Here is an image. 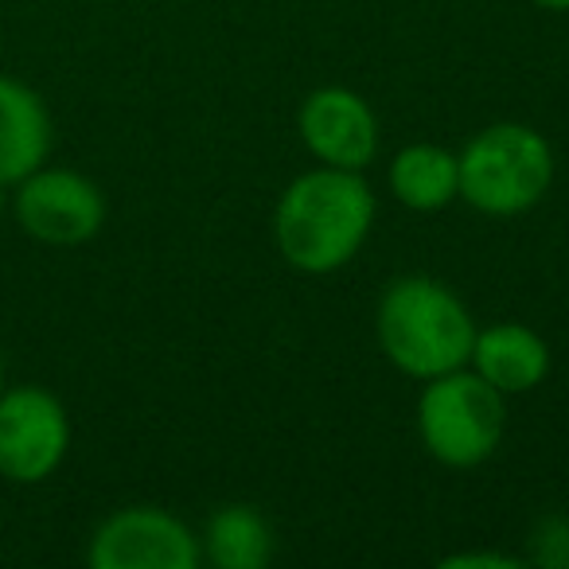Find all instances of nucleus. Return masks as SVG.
Returning a JSON list of instances; mask_svg holds the SVG:
<instances>
[{"mask_svg":"<svg viewBox=\"0 0 569 569\" xmlns=\"http://www.w3.org/2000/svg\"><path fill=\"white\" fill-rule=\"evenodd\" d=\"M375 227V196L363 172L351 168H312L281 191L273 211L277 253L301 273L343 269Z\"/></svg>","mask_w":569,"mask_h":569,"instance_id":"1","label":"nucleus"},{"mask_svg":"<svg viewBox=\"0 0 569 569\" xmlns=\"http://www.w3.org/2000/svg\"><path fill=\"white\" fill-rule=\"evenodd\" d=\"M375 336L390 363L418 382L468 367L476 320L468 305L437 277H398L375 312Z\"/></svg>","mask_w":569,"mask_h":569,"instance_id":"2","label":"nucleus"},{"mask_svg":"<svg viewBox=\"0 0 569 569\" xmlns=\"http://www.w3.org/2000/svg\"><path fill=\"white\" fill-rule=\"evenodd\" d=\"M460 199L483 214H522L546 199L553 183V152L538 129L519 121L488 126L457 152Z\"/></svg>","mask_w":569,"mask_h":569,"instance_id":"3","label":"nucleus"},{"mask_svg":"<svg viewBox=\"0 0 569 569\" xmlns=\"http://www.w3.org/2000/svg\"><path fill=\"white\" fill-rule=\"evenodd\" d=\"M418 433L426 452L445 468H476L507 433V398L472 367L437 375L421 387Z\"/></svg>","mask_w":569,"mask_h":569,"instance_id":"4","label":"nucleus"},{"mask_svg":"<svg viewBox=\"0 0 569 569\" xmlns=\"http://www.w3.org/2000/svg\"><path fill=\"white\" fill-rule=\"evenodd\" d=\"M71 449V418L43 387H4L0 395V476L43 483Z\"/></svg>","mask_w":569,"mask_h":569,"instance_id":"5","label":"nucleus"},{"mask_svg":"<svg viewBox=\"0 0 569 569\" xmlns=\"http://www.w3.org/2000/svg\"><path fill=\"white\" fill-rule=\"evenodd\" d=\"M12 214L43 246H82L106 227V196L74 168H36L17 183Z\"/></svg>","mask_w":569,"mask_h":569,"instance_id":"6","label":"nucleus"},{"mask_svg":"<svg viewBox=\"0 0 569 569\" xmlns=\"http://www.w3.org/2000/svg\"><path fill=\"white\" fill-rule=\"evenodd\" d=\"M87 558L94 569H196L203 546L164 507H121L94 530Z\"/></svg>","mask_w":569,"mask_h":569,"instance_id":"7","label":"nucleus"},{"mask_svg":"<svg viewBox=\"0 0 569 569\" xmlns=\"http://www.w3.org/2000/svg\"><path fill=\"white\" fill-rule=\"evenodd\" d=\"M301 141L320 164L363 172L379 152V118L363 94L348 87H320L297 113Z\"/></svg>","mask_w":569,"mask_h":569,"instance_id":"8","label":"nucleus"},{"mask_svg":"<svg viewBox=\"0 0 569 569\" xmlns=\"http://www.w3.org/2000/svg\"><path fill=\"white\" fill-rule=\"evenodd\" d=\"M468 367L503 398L530 395L550 375V343L527 325L499 320V325L476 328Z\"/></svg>","mask_w":569,"mask_h":569,"instance_id":"9","label":"nucleus"},{"mask_svg":"<svg viewBox=\"0 0 569 569\" xmlns=\"http://www.w3.org/2000/svg\"><path fill=\"white\" fill-rule=\"evenodd\" d=\"M51 113L28 82L0 74V188H17L48 164Z\"/></svg>","mask_w":569,"mask_h":569,"instance_id":"10","label":"nucleus"},{"mask_svg":"<svg viewBox=\"0 0 569 569\" xmlns=\"http://www.w3.org/2000/svg\"><path fill=\"white\" fill-rule=\"evenodd\" d=\"M390 191L402 207L418 214L445 211L460 199V160L445 144L413 141L390 160Z\"/></svg>","mask_w":569,"mask_h":569,"instance_id":"11","label":"nucleus"},{"mask_svg":"<svg viewBox=\"0 0 569 569\" xmlns=\"http://www.w3.org/2000/svg\"><path fill=\"white\" fill-rule=\"evenodd\" d=\"M203 558L214 569H266L273 561V530L250 503H227L207 519Z\"/></svg>","mask_w":569,"mask_h":569,"instance_id":"12","label":"nucleus"},{"mask_svg":"<svg viewBox=\"0 0 569 569\" xmlns=\"http://www.w3.org/2000/svg\"><path fill=\"white\" fill-rule=\"evenodd\" d=\"M445 569H465V566H488V569H515L519 561L507 558V553H449V558L441 561Z\"/></svg>","mask_w":569,"mask_h":569,"instance_id":"13","label":"nucleus"},{"mask_svg":"<svg viewBox=\"0 0 569 569\" xmlns=\"http://www.w3.org/2000/svg\"><path fill=\"white\" fill-rule=\"evenodd\" d=\"M530 4L546 12H569V0H530Z\"/></svg>","mask_w":569,"mask_h":569,"instance_id":"14","label":"nucleus"},{"mask_svg":"<svg viewBox=\"0 0 569 569\" xmlns=\"http://www.w3.org/2000/svg\"><path fill=\"white\" fill-rule=\"evenodd\" d=\"M0 395H4V359H0Z\"/></svg>","mask_w":569,"mask_h":569,"instance_id":"15","label":"nucleus"}]
</instances>
